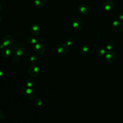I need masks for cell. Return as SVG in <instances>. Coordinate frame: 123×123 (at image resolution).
<instances>
[{"instance_id": "obj_1", "label": "cell", "mask_w": 123, "mask_h": 123, "mask_svg": "<svg viewBox=\"0 0 123 123\" xmlns=\"http://www.w3.org/2000/svg\"><path fill=\"white\" fill-rule=\"evenodd\" d=\"M12 52L14 55L22 56L25 53V45L21 42H16L12 47Z\"/></svg>"}, {"instance_id": "obj_2", "label": "cell", "mask_w": 123, "mask_h": 123, "mask_svg": "<svg viewBox=\"0 0 123 123\" xmlns=\"http://www.w3.org/2000/svg\"><path fill=\"white\" fill-rule=\"evenodd\" d=\"M69 50V46L64 43H61L57 45L56 47L57 52L61 55L66 54Z\"/></svg>"}, {"instance_id": "obj_3", "label": "cell", "mask_w": 123, "mask_h": 123, "mask_svg": "<svg viewBox=\"0 0 123 123\" xmlns=\"http://www.w3.org/2000/svg\"><path fill=\"white\" fill-rule=\"evenodd\" d=\"M13 38L9 35L5 36L2 39V44L5 48H9L12 46L13 44Z\"/></svg>"}, {"instance_id": "obj_4", "label": "cell", "mask_w": 123, "mask_h": 123, "mask_svg": "<svg viewBox=\"0 0 123 123\" xmlns=\"http://www.w3.org/2000/svg\"><path fill=\"white\" fill-rule=\"evenodd\" d=\"M34 49L35 52L38 55H42L46 51L45 46L41 42L37 43L35 45Z\"/></svg>"}, {"instance_id": "obj_5", "label": "cell", "mask_w": 123, "mask_h": 123, "mask_svg": "<svg viewBox=\"0 0 123 123\" xmlns=\"http://www.w3.org/2000/svg\"><path fill=\"white\" fill-rule=\"evenodd\" d=\"M73 27L77 30H81L84 28V25L83 22L78 18H75L72 21Z\"/></svg>"}, {"instance_id": "obj_6", "label": "cell", "mask_w": 123, "mask_h": 123, "mask_svg": "<svg viewBox=\"0 0 123 123\" xmlns=\"http://www.w3.org/2000/svg\"><path fill=\"white\" fill-rule=\"evenodd\" d=\"M112 29L117 33H120L123 30V24L119 20L114 21L112 24Z\"/></svg>"}, {"instance_id": "obj_7", "label": "cell", "mask_w": 123, "mask_h": 123, "mask_svg": "<svg viewBox=\"0 0 123 123\" xmlns=\"http://www.w3.org/2000/svg\"><path fill=\"white\" fill-rule=\"evenodd\" d=\"M28 73L30 76L34 77H36L39 73V68L35 65H32L29 68Z\"/></svg>"}, {"instance_id": "obj_8", "label": "cell", "mask_w": 123, "mask_h": 123, "mask_svg": "<svg viewBox=\"0 0 123 123\" xmlns=\"http://www.w3.org/2000/svg\"><path fill=\"white\" fill-rule=\"evenodd\" d=\"M25 94L26 97L30 99H33L37 96V91L31 87L26 88L25 91Z\"/></svg>"}, {"instance_id": "obj_9", "label": "cell", "mask_w": 123, "mask_h": 123, "mask_svg": "<svg viewBox=\"0 0 123 123\" xmlns=\"http://www.w3.org/2000/svg\"><path fill=\"white\" fill-rule=\"evenodd\" d=\"M114 6V2L112 0H107L103 3L102 7L104 10L106 11H110L113 9Z\"/></svg>"}, {"instance_id": "obj_10", "label": "cell", "mask_w": 123, "mask_h": 123, "mask_svg": "<svg viewBox=\"0 0 123 123\" xmlns=\"http://www.w3.org/2000/svg\"><path fill=\"white\" fill-rule=\"evenodd\" d=\"M30 30L32 35L34 36H37L40 33L41 28L39 25L36 24H34L31 25Z\"/></svg>"}, {"instance_id": "obj_11", "label": "cell", "mask_w": 123, "mask_h": 123, "mask_svg": "<svg viewBox=\"0 0 123 123\" xmlns=\"http://www.w3.org/2000/svg\"><path fill=\"white\" fill-rule=\"evenodd\" d=\"M105 58L108 62L112 63L115 61L116 55L113 51H109L106 53Z\"/></svg>"}, {"instance_id": "obj_12", "label": "cell", "mask_w": 123, "mask_h": 123, "mask_svg": "<svg viewBox=\"0 0 123 123\" xmlns=\"http://www.w3.org/2000/svg\"><path fill=\"white\" fill-rule=\"evenodd\" d=\"M78 10L80 13L83 15L87 14L89 12V7L84 4L80 5L78 8Z\"/></svg>"}, {"instance_id": "obj_13", "label": "cell", "mask_w": 123, "mask_h": 123, "mask_svg": "<svg viewBox=\"0 0 123 123\" xmlns=\"http://www.w3.org/2000/svg\"><path fill=\"white\" fill-rule=\"evenodd\" d=\"M89 52V47L86 45H83L80 49V53L83 55L87 54Z\"/></svg>"}, {"instance_id": "obj_14", "label": "cell", "mask_w": 123, "mask_h": 123, "mask_svg": "<svg viewBox=\"0 0 123 123\" xmlns=\"http://www.w3.org/2000/svg\"><path fill=\"white\" fill-rule=\"evenodd\" d=\"M11 53V51L8 48H4L2 50H1V55L4 58H7L10 56Z\"/></svg>"}, {"instance_id": "obj_15", "label": "cell", "mask_w": 123, "mask_h": 123, "mask_svg": "<svg viewBox=\"0 0 123 123\" xmlns=\"http://www.w3.org/2000/svg\"><path fill=\"white\" fill-rule=\"evenodd\" d=\"M96 53L97 55L99 56H102L105 54V50L103 48L99 47L97 49Z\"/></svg>"}, {"instance_id": "obj_16", "label": "cell", "mask_w": 123, "mask_h": 123, "mask_svg": "<svg viewBox=\"0 0 123 123\" xmlns=\"http://www.w3.org/2000/svg\"><path fill=\"white\" fill-rule=\"evenodd\" d=\"M34 3L37 7L41 8L45 4V0H35Z\"/></svg>"}, {"instance_id": "obj_17", "label": "cell", "mask_w": 123, "mask_h": 123, "mask_svg": "<svg viewBox=\"0 0 123 123\" xmlns=\"http://www.w3.org/2000/svg\"><path fill=\"white\" fill-rule=\"evenodd\" d=\"M35 84V81L32 78H29L27 79L26 82V86L28 88L32 87Z\"/></svg>"}, {"instance_id": "obj_18", "label": "cell", "mask_w": 123, "mask_h": 123, "mask_svg": "<svg viewBox=\"0 0 123 123\" xmlns=\"http://www.w3.org/2000/svg\"><path fill=\"white\" fill-rule=\"evenodd\" d=\"M30 60V62L32 63L35 64V63H37L38 62V61L39 60V58L36 55H33L31 56Z\"/></svg>"}, {"instance_id": "obj_19", "label": "cell", "mask_w": 123, "mask_h": 123, "mask_svg": "<svg viewBox=\"0 0 123 123\" xmlns=\"http://www.w3.org/2000/svg\"><path fill=\"white\" fill-rule=\"evenodd\" d=\"M27 42L31 45H35L37 43V39L33 37H30L27 38Z\"/></svg>"}, {"instance_id": "obj_20", "label": "cell", "mask_w": 123, "mask_h": 123, "mask_svg": "<svg viewBox=\"0 0 123 123\" xmlns=\"http://www.w3.org/2000/svg\"><path fill=\"white\" fill-rule=\"evenodd\" d=\"M106 48L107 50H108L109 51H111L114 48V44L112 42H108L106 45Z\"/></svg>"}, {"instance_id": "obj_21", "label": "cell", "mask_w": 123, "mask_h": 123, "mask_svg": "<svg viewBox=\"0 0 123 123\" xmlns=\"http://www.w3.org/2000/svg\"><path fill=\"white\" fill-rule=\"evenodd\" d=\"M34 105L36 106H37V107H40L42 104V100L40 98H36L34 100Z\"/></svg>"}, {"instance_id": "obj_22", "label": "cell", "mask_w": 123, "mask_h": 123, "mask_svg": "<svg viewBox=\"0 0 123 123\" xmlns=\"http://www.w3.org/2000/svg\"><path fill=\"white\" fill-rule=\"evenodd\" d=\"M74 43V39L72 37H69L67 38L66 40V44L68 46H71Z\"/></svg>"}, {"instance_id": "obj_23", "label": "cell", "mask_w": 123, "mask_h": 123, "mask_svg": "<svg viewBox=\"0 0 123 123\" xmlns=\"http://www.w3.org/2000/svg\"><path fill=\"white\" fill-rule=\"evenodd\" d=\"M20 61V58L19 56L14 55L12 58V61L15 63H18Z\"/></svg>"}, {"instance_id": "obj_24", "label": "cell", "mask_w": 123, "mask_h": 123, "mask_svg": "<svg viewBox=\"0 0 123 123\" xmlns=\"http://www.w3.org/2000/svg\"><path fill=\"white\" fill-rule=\"evenodd\" d=\"M4 116H5V115H4V113H3V112L0 111V121L4 119Z\"/></svg>"}, {"instance_id": "obj_25", "label": "cell", "mask_w": 123, "mask_h": 123, "mask_svg": "<svg viewBox=\"0 0 123 123\" xmlns=\"http://www.w3.org/2000/svg\"><path fill=\"white\" fill-rule=\"evenodd\" d=\"M118 17L120 20H123V12H121L119 13Z\"/></svg>"}, {"instance_id": "obj_26", "label": "cell", "mask_w": 123, "mask_h": 123, "mask_svg": "<svg viewBox=\"0 0 123 123\" xmlns=\"http://www.w3.org/2000/svg\"><path fill=\"white\" fill-rule=\"evenodd\" d=\"M4 46L2 45V44H0V51H1L4 48Z\"/></svg>"}, {"instance_id": "obj_27", "label": "cell", "mask_w": 123, "mask_h": 123, "mask_svg": "<svg viewBox=\"0 0 123 123\" xmlns=\"http://www.w3.org/2000/svg\"><path fill=\"white\" fill-rule=\"evenodd\" d=\"M3 75V72L2 70H1V69H0V77H1Z\"/></svg>"}, {"instance_id": "obj_28", "label": "cell", "mask_w": 123, "mask_h": 123, "mask_svg": "<svg viewBox=\"0 0 123 123\" xmlns=\"http://www.w3.org/2000/svg\"><path fill=\"white\" fill-rule=\"evenodd\" d=\"M1 8H2V6H1V4L0 3V11H1Z\"/></svg>"}, {"instance_id": "obj_29", "label": "cell", "mask_w": 123, "mask_h": 123, "mask_svg": "<svg viewBox=\"0 0 123 123\" xmlns=\"http://www.w3.org/2000/svg\"><path fill=\"white\" fill-rule=\"evenodd\" d=\"M1 21H2V19H1V17L0 16V23L1 22Z\"/></svg>"}]
</instances>
